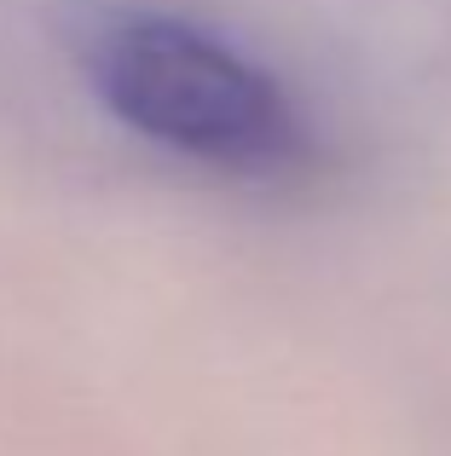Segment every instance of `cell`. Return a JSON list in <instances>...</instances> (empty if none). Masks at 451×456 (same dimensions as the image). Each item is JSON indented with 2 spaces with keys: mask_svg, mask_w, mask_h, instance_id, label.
Returning <instances> with one entry per match:
<instances>
[{
  "mask_svg": "<svg viewBox=\"0 0 451 456\" xmlns=\"http://www.w3.org/2000/svg\"><path fill=\"white\" fill-rule=\"evenodd\" d=\"M93 87L104 110L226 174H283L301 162L307 127L290 93L220 35L139 12L93 41Z\"/></svg>",
  "mask_w": 451,
  "mask_h": 456,
  "instance_id": "cell-1",
  "label": "cell"
}]
</instances>
